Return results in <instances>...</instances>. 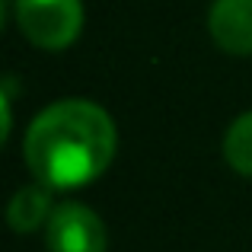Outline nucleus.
Listing matches in <instances>:
<instances>
[{
	"instance_id": "nucleus-5",
	"label": "nucleus",
	"mask_w": 252,
	"mask_h": 252,
	"mask_svg": "<svg viewBox=\"0 0 252 252\" xmlns=\"http://www.w3.org/2000/svg\"><path fill=\"white\" fill-rule=\"evenodd\" d=\"M51 189L48 185H26L13 195L10 208H6V220L16 233H32V230L45 227L51 217Z\"/></svg>"
},
{
	"instance_id": "nucleus-4",
	"label": "nucleus",
	"mask_w": 252,
	"mask_h": 252,
	"mask_svg": "<svg viewBox=\"0 0 252 252\" xmlns=\"http://www.w3.org/2000/svg\"><path fill=\"white\" fill-rule=\"evenodd\" d=\"M208 29L220 51L236 58L252 55V0H214Z\"/></svg>"
},
{
	"instance_id": "nucleus-6",
	"label": "nucleus",
	"mask_w": 252,
	"mask_h": 252,
	"mask_svg": "<svg viewBox=\"0 0 252 252\" xmlns=\"http://www.w3.org/2000/svg\"><path fill=\"white\" fill-rule=\"evenodd\" d=\"M223 160L236 172L252 176V112H243L223 134Z\"/></svg>"
},
{
	"instance_id": "nucleus-1",
	"label": "nucleus",
	"mask_w": 252,
	"mask_h": 252,
	"mask_svg": "<svg viewBox=\"0 0 252 252\" xmlns=\"http://www.w3.org/2000/svg\"><path fill=\"white\" fill-rule=\"evenodd\" d=\"M115 144V122L102 105L90 99H61L29 125L23 157L42 185L80 189L109 169Z\"/></svg>"
},
{
	"instance_id": "nucleus-2",
	"label": "nucleus",
	"mask_w": 252,
	"mask_h": 252,
	"mask_svg": "<svg viewBox=\"0 0 252 252\" xmlns=\"http://www.w3.org/2000/svg\"><path fill=\"white\" fill-rule=\"evenodd\" d=\"M16 26L38 48H67L83 29L80 0H13Z\"/></svg>"
},
{
	"instance_id": "nucleus-3",
	"label": "nucleus",
	"mask_w": 252,
	"mask_h": 252,
	"mask_svg": "<svg viewBox=\"0 0 252 252\" xmlns=\"http://www.w3.org/2000/svg\"><path fill=\"white\" fill-rule=\"evenodd\" d=\"M105 223L93 208L64 201L51 211L45 223L48 252H105Z\"/></svg>"
}]
</instances>
